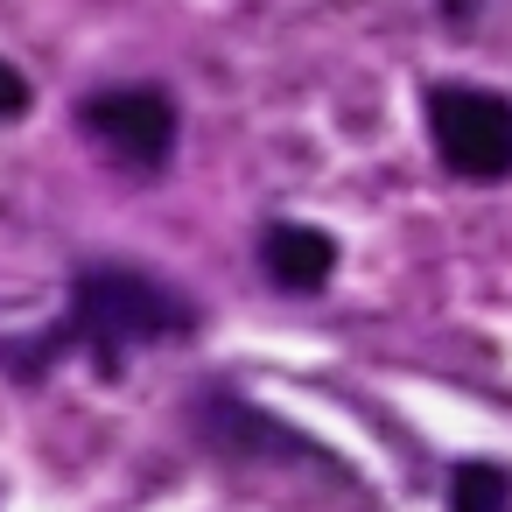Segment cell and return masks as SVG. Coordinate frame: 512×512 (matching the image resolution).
Returning <instances> with one entry per match:
<instances>
[{
  "label": "cell",
  "mask_w": 512,
  "mask_h": 512,
  "mask_svg": "<svg viewBox=\"0 0 512 512\" xmlns=\"http://www.w3.org/2000/svg\"><path fill=\"white\" fill-rule=\"evenodd\" d=\"M64 337L57 344H85L92 358H99V372H113L134 344H176V337H190L197 330V309L176 295V288H162L155 274H141V267H78V281H71V316L57 323Z\"/></svg>",
  "instance_id": "1"
},
{
  "label": "cell",
  "mask_w": 512,
  "mask_h": 512,
  "mask_svg": "<svg viewBox=\"0 0 512 512\" xmlns=\"http://www.w3.org/2000/svg\"><path fill=\"white\" fill-rule=\"evenodd\" d=\"M428 141L456 176L505 183L512 176V99L477 92V85H435L428 92Z\"/></svg>",
  "instance_id": "2"
},
{
  "label": "cell",
  "mask_w": 512,
  "mask_h": 512,
  "mask_svg": "<svg viewBox=\"0 0 512 512\" xmlns=\"http://www.w3.org/2000/svg\"><path fill=\"white\" fill-rule=\"evenodd\" d=\"M78 120H85V134H92L106 155L134 162V169H155V162H169V148H176V99L155 92V85L92 92V99L78 106Z\"/></svg>",
  "instance_id": "3"
},
{
  "label": "cell",
  "mask_w": 512,
  "mask_h": 512,
  "mask_svg": "<svg viewBox=\"0 0 512 512\" xmlns=\"http://www.w3.org/2000/svg\"><path fill=\"white\" fill-rule=\"evenodd\" d=\"M260 267L274 274V288L316 295V288L337 274V246H330V232H316V225H267V232H260Z\"/></svg>",
  "instance_id": "4"
},
{
  "label": "cell",
  "mask_w": 512,
  "mask_h": 512,
  "mask_svg": "<svg viewBox=\"0 0 512 512\" xmlns=\"http://www.w3.org/2000/svg\"><path fill=\"white\" fill-rule=\"evenodd\" d=\"M449 512H512V477L498 463H456L449 470Z\"/></svg>",
  "instance_id": "5"
},
{
  "label": "cell",
  "mask_w": 512,
  "mask_h": 512,
  "mask_svg": "<svg viewBox=\"0 0 512 512\" xmlns=\"http://www.w3.org/2000/svg\"><path fill=\"white\" fill-rule=\"evenodd\" d=\"M15 113H29V78L15 64H0V120H15Z\"/></svg>",
  "instance_id": "6"
}]
</instances>
